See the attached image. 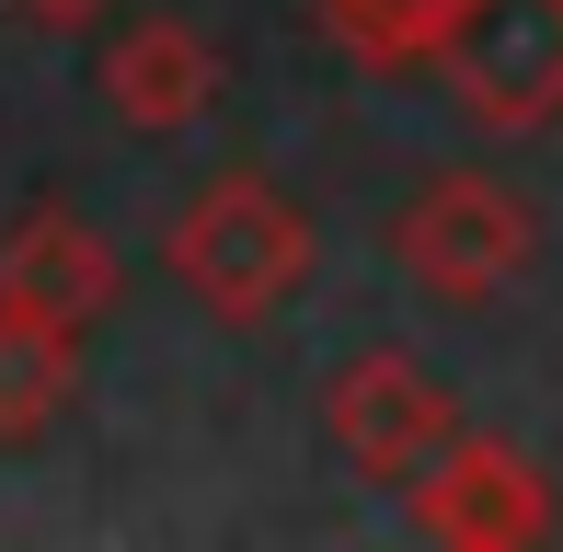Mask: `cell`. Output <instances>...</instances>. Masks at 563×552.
<instances>
[{
    "label": "cell",
    "instance_id": "obj_1",
    "mask_svg": "<svg viewBox=\"0 0 563 552\" xmlns=\"http://www.w3.org/2000/svg\"><path fill=\"white\" fill-rule=\"evenodd\" d=\"M311 254H322L311 208H299L276 173H253V162L208 173V185L173 208V231H162L173 288H185L196 311L219 322V334H253V322H276L299 288H311Z\"/></svg>",
    "mask_w": 563,
    "mask_h": 552
},
{
    "label": "cell",
    "instance_id": "obj_2",
    "mask_svg": "<svg viewBox=\"0 0 563 552\" xmlns=\"http://www.w3.org/2000/svg\"><path fill=\"white\" fill-rule=\"evenodd\" d=\"M529 254H541V219H529V196L495 185V173H426V185L402 196V219H391V265L415 276L426 299H449V311L518 288Z\"/></svg>",
    "mask_w": 563,
    "mask_h": 552
},
{
    "label": "cell",
    "instance_id": "obj_3",
    "mask_svg": "<svg viewBox=\"0 0 563 552\" xmlns=\"http://www.w3.org/2000/svg\"><path fill=\"white\" fill-rule=\"evenodd\" d=\"M426 69L483 139H541L563 115V0H460Z\"/></svg>",
    "mask_w": 563,
    "mask_h": 552
},
{
    "label": "cell",
    "instance_id": "obj_4",
    "mask_svg": "<svg viewBox=\"0 0 563 552\" xmlns=\"http://www.w3.org/2000/svg\"><path fill=\"white\" fill-rule=\"evenodd\" d=\"M402 507H415V530L449 541V552H529V541L563 530L552 472L529 461L518 438H483V426H449L438 461L402 484Z\"/></svg>",
    "mask_w": 563,
    "mask_h": 552
},
{
    "label": "cell",
    "instance_id": "obj_5",
    "mask_svg": "<svg viewBox=\"0 0 563 552\" xmlns=\"http://www.w3.org/2000/svg\"><path fill=\"white\" fill-rule=\"evenodd\" d=\"M449 426H460V391L426 357H402V345H368V357H345L334 380H322V438L345 449L356 484H391L402 495L426 461H438Z\"/></svg>",
    "mask_w": 563,
    "mask_h": 552
},
{
    "label": "cell",
    "instance_id": "obj_6",
    "mask_svg": "<svg viewBox=\"0 0 563 552\" xmlns=\"http://www.w3.org/2000/svg\"><path fill=\"white\" fill-rule=\"evenodd\" d=\"M115 299H126V265H115V242L92 231L81 208L35 196V208L0 231V311L46 322V334H92Z\"/></svg>",
    "mask_w": 563,
    "mask_h": 552
},
{
    "label": "cell",
    "instance_id": "obj_7",
    "mask_svg": "<svg viewBox=\"0 0 563 552\" xmlns=\"http://www.w3.org/2000/svg\"><path fill=\"white\" fill-rule=\"evenodd\" d=\"M104 104H115V128H139V139L196 128V115L219 104V46L196 35L185 12H150V23H126V35L104 46Z\"/></svg>",
    "mask_w": 563,
    "mask_h": 552
},
{
    "label": "cell",
    "instance_id": "obj_8",
    "mask_svg": "<svg viewBox=\"0 0 563 552\" xmlns=\"http://www.w3.org/2000/svg\"><path fill=\"white\" fill-rule=\"evenodd\" d=\"M81 391V334H46V322L0 311V449H35L46 426Z\"/></svg>",
    "mask_w": 563,
    "mask_h": 552
},
{
    "label": "cell",
    "instance_id": "obj_9",
    "mask_svg": "<svg viewBox=\"0 0 563 552\" xmlns=\"http://www.w3.org/2000/svg\"><path fill=\"white\" fill-rule=\"evenodd\" d=\"M311 12H322V35H334L356 69L402 81V69L438 58V35L460 23V0H311Z\"/></svg>",
    "mask_w": 563,
    "mask_h": 552
},
{
    "label": "cell",
    "instance_id": "obj_10",
    "mask_svg": "<svg viewBox=\"0 0 563 552\" xmlns=\"http://www.w3.org/2000/svg\"><path fill=\"white\" fill-rule=\"evenodd\" d=\"M0 12H12L23 35H92V23H104L115 0H0Z\"/></svg>",
    "mask_w": 563,
    "mask_h": 552
}]
</instances>
